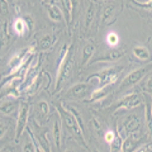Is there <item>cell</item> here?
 <instances>
[{"label": "cell", "mask_w": 152, "mask_h": 152, "mask_svg": "<svg viewBox=\"0 0 152 152\" xmlns=\"http://www.w3.org/2000/svg\"><path fill=\"white\" fill-rule=\"evenodd\" d=\"M72 67H74L72 50L69 46H65L62 51H61V61H60L58 75H57V81H56V91H58L62 88V85L69 80Z\"/></svg>", "instance_id": "1"}, {"label": "cell", "mask_w": 152, "mask_h": 152, "mask_svg": "<svg viewBox=\"0 0 152 152\" xmlns=\"http://www.w3.org/2000/svg\"><path fill=\"white\" fill-rule=\"evenodd\" d=\"M57 112H58V115H60V119L61 122L64 123V126L67 128V129L75 134L77 138L83 142L85 145V138H84V132L83 129L80 128L79 123L76 122V118L74 117V114L71 113L69 109H66L64 104H60L58 108H57Z\"/></svg>", "instance_id": "2"}, {"label": "cell", "mask_w": 152, "mask_h": 152, "mask_svg": "<svg viewBox=\"0 0 152 152\" xmlns=\"http://www.w3.org/2000/svg\"><path fill=\"white\" fill-rule=\"evenodd\" d=\"M150 70H152V64L148 66H145V67H141V69H137L134 71H132L131 74L127 75V77L123 80V83L121 84V89H128V88H132L133 85L141 83L142 80L145 79V76L150 72Z\"/></svg>", "instance_id": "3"}, {"label": "cell", "mask_w": 152, "mask_h": 152, "mask_svg": "<svg viewBox=\"0 0 152 152\" xmlns=\"http://www.w3.org/2000/svg\"><path fill=\"white\" fill-rule=\"evenodd\" d=\"M122 71V67H109L107 70H103L98 74H94L91 77H95L99 80V89H104L108 85L113 84L117 80L118 75Z\"/></svg>", "instance_id": "4"}, {"label": "cell", "mask_w": 152, "mask_h": 152, "mask_svg": "<svg viewBox=\"0 0 152 152\" xmlns=\"http://www.w3.org/2000/svg\"><path fill=\"white\" fill-rule=\"evenodd\" d=\"M91 95V86L89 85V83H80L76 84L71 88L67 93H66V96L70 99H76V100H80V99H85L86 96Z\"/></svg>", "instance_id": "5"}, {"label": "cell", "mask_w": 152, "mask_h": 152, "mask_svg": "<svg viewBox=\"0 0 152 152\" xmlns=\"http://www.w3.org/2000/svg\"><path fill=\"white\" fill-rule=\"evenodd\" d=\"M28 115H29V105L27 103H22L20 108H19L18 113V121H17V141L22 137L23 132L27 128V122H28Z\"/></svg>", "instance_id": "6"}, {"label": "cell", "mask_w": 152, "mask_h": 152, "mask_svg": "<svg viewBox=\"0 0 152 152\" xmlns=\"http://www.w3.org/2000/svg\"><path fill=\"white\" fill-rule=\"evenodd\" d=\"M141 126H142L141 117L137 115V114H132V115L127 117L126 121L123 122V129H124L127 134H133V133L138 132Z\"/></svg>", "instance_id": "7"}, {"label": "cell", "mask_w": 152, "mask_h": 152, "mask_svg": "<svg viewBox=\"0 0 152 152\" xmlns=\"http://www.w3.org/2000/svg\"><path fill=\"white\" fill-rule=\"evenodd\" d=\"M142 103V99L138 94H131L123 98L122 100L117 104V109H134L138 108Z\"/></svg>", "instance_id": "8"}, {"label": "cell", "mask_w": 152, "mask_h": 152, "mask_svg": "<svg viewBox=\"0 0 152 152\" xmlns=\"http://www.w3.org/2000/svg\"><path fill=\"white\" fill-rule=\"evenodd\" d=\"M123 55H124V50H121V48L112 50V51H109L108 53L98 57L94 62H114V61L119 60Z\"/></svg>", "instance_id": "9"}, {"label": "cell", "mask_w": 152, "mask_h": 152, "mask_svg": "<svg viewBox=\"0 0 152 152\" xmlns=\"http://www.w3.org/2000/svg\"><path fill=\"white\" fill-rule=\"evenodd\" d=\"M141 140V137H137L133 134H128L127 138L123 141V146H122V151L123 152H134L138 146V142Z\"/></svg>", "instance_id": "10"}, {"label": "cell", "mask_w": 152, "mask_h": 152, "mask_svg": "<svg viewBox=\"0 0 152 152\" xmlns=\"http://www.w3.org/2000/svg\"><path fill=\"white\" fill-rule=\"evenodd\" d=\"M47 12H48V15L52 20H55V22L64 20V14H62V10L60 9V7L55 5V4H48L47 5Z\"/></svg>", "instance_id": "11"}, {"label": "cell", "mask_w": 152, "mask_h": 152, "mask_svg": "<svg viewBox=\"0 0 152 152\" xmlns=\"http://www.w3.org/2000/svg\"><path fill=\"white\" fill-rule=\"evenodd\" d=\"M28 53H31V48H28V50H23L20 51L19 53L17 55H14L13 58L9 61V67H10L12 70H15L19 65H20L23 62V60H24V56L28 55Z\"/></svg>", "instance_id": "12"}, {"label": "cell", "mask_w": 152, "mask_h": 152, "mask_svg": "<svg viewBox=\"0 0 152 152\" xmlns=\"http://www.w3.org/2000/svg\"><path fill=\"white\" fill-rule=\"evenodd\" d=\"M53 140L57 148H61V141H62V129H61V119H56L53 123Z\"/></svg>", "instance_id": "13"}, {"label": "cell", "mask_w": 152, "mask_h": 152, "mask_svg": "<svg viewBox=\"0 0 152 152\" xmlns=\"http://www.w3.org/2000/svg\"><path fill=\"white\" fill-rule=\"evenodd\" d=\"M38 147H42L43 152H51V142L48 138V132H42L38 137Z\"/></svg>", "instance_id": "14"}, {"label": "cell", "mask_w": 152, "mask_h": 152, "mask_svg": "<svg viewBox=\"0 0 152 152\" xmlns=\"http://www.w3.org/2000/svg\"><path fill=\"white\" fill-rule=\"evenodd\" d=\"M133 56L137 57L141 61H148L150 60V52L143 46H137L133 48Z\"/></svg>", "instance_id": "15"}, {"label": "cell", "mask_w": 152, "mask_h": 152, "mask_svg": "<svg viewBox=\"0 0 152 152\" xmlns=\"http://www.w3.org/2000/svg\"><path fill=\"white\" fill-rule=\"evenodd\" d=\"M28 134H29V137H28V141L23 147V152H38V147H36V140L29 129H28Z\"/></svg>", "instance_id": "16"}, {"label": "cell", "mask_w": 152, "mask_h": 152, "mask_svg": "<svg viewBox=\"0 0 152 152\" xmlns=\"http://www.w3.org/2000/svg\"><path fill=\"white\" fill-rule=\"evenodd\" d=\"M94 51H95V47L91 43H88L85 45L84 50H83V60H81V65L84 66L85 64H88V61L91 58V56L94 55Z\"/></svg>", "instance_id": "17"}, {"label": "cell", "mask_w": 152, "mask_h": 152, "mask_svg": "<svg viewBox=\"0 0 152 152\" xmlns=\"http://www.w3.org/2000/svg\"><path fill=\"white\" fill-rule=\"evenodd\" d=\"M123 137L121 136V132H117L115 133V138L113 140L112 143H109L110 145V151L112 152H119L122 150V146H123Z\"/></svg>", "instance_id": "18"}, {"label": "cell", "mask_w": 152, "mask_h": 152, "mask_svg": "<svg viewBox=\"0 0 152 152\" xmlns=\"http://www.w3.org/2000/svg\"><path fill=\"white\" fill-rule=\"evenodd\" d=\"M95 12H96V9H95V4L90 3V5H89L88 10H86V17H85V26H86V28H89L90 24L93 23L94 17H95Z\"/></svg>", "instance_id": "19"}, {"label": "cell", "mask_w": 152, "mask_h": 152, "mask_svg": "<svg viewBox=\"0 0 152 152\" xmlns=\"http://www.w3.org/2000/svg\"><path fill=\"white\" fill-rule=\"evenodd\" d=\"M52 45H53V37L51 34L43 36L39 39V42H38V46H39L41 50H48V48H51Z\"/></svg>", "instance_id": "20"}, {"label": "cell", "mask_w": 152, "mask_h": 152, "mask_svg": "<svg viewBox=\"0 0 152 152\" xmlns=\"http://www.w3.org/2000/svg\"><path fill=\"white\" fill-rule=\"evenodd\" d=\"M26 20L23 18H17L15 20H14V31H15L17 34L22 36L23 33L26 32Z\"/></svg>", "instance_id": "21"}, {"label": "cell", "mask_w": 152, "mask_h": 152, "mask_svg": "<svg viewBox=\"0 0 152 152\" xmlns=\"http://www.w3.org/2000/svg\"><path fill=\"white\" fill-rule=\"evenodd\" d=\"M114 12H115V4H108V5H105L103 12V22L109 20L113 17Z\"/></svg>", "instance_id": "22"}, {"label": "cell", "mask_w": 152, "mask_h": 152, "mask_svg": "<svg viewBox=\"0 0 152 152\" xmlns=\"http://www.w3.org/2000/svg\"><path fill=\"white\" fill-rule=\"evenodd\" d=\"M14 109H15V103L14 102H5L4 104H1V107H0V112L4 113V114H10L14 112Z\"/></svg>", "instance_id": "23"}, {"label": "cell", "mask_w": 152, "mask_h": 152, "mask_svg": "<svg viewBox=\"0 0 152 152\" xmlns=\"http://www.w3.org/2000/svg\"><path fill=\"white\" fill-rule=\"evenodd\" d=\"M60 3H61V5L64 7V10L65 13H67V15L69 18L71 17V14H72V4H71L70 0H60Z\"/></svg>", "instance_id": "24"}, {"label": "cell", "mask_w": 152, "mask_h": 152, "mask_svg": "<svg viewBox=\"0 0 152 152\" xmlns=\"http://www.w3.org/2000/svg\"><path fill=\"white\" fill-rule=\"evenodd\" d=\"M118 42H119V38H118L115 33H109L107 36V43L109 46H117Z\"/></svg>", "instance_id": "25"}, {"label": "cell", "mask_w": 152, "mask_h": 152, "mask_svg": "<svg viewBox=\"0 0 152 152\" xmlns=\"http://www.w3.org/2000/svg\"><path fill=\"white\" fill-rule=\"evenodd\" d=\"M48 110H50V108H48V104H47L46 102H39L38 103V112L41 113V115L46 117L47 114H48Z\"/></svg>", "instance_id": "26"}, {"label": "cell", "mask_w": 152, "mask_h": 152, "mask_svg": "<svg viewBox=\"0 0 152 152\" xmlns=\"http://www.w3.org/2000/svg\"><path fill=\"white\" fill-rule=\"evenodd\" d=\"M0 13L3 15H7L8 14V3L7 0H0Z\"/></svg>", "instance_id": "27"}, {"label": "cell", "mask_w": 152, "mask_h": 152, "mask_svg": "<svg viewBox=\"0 0 152 152\" xmlns=\"http://www.w3.org/2000/svg\"><path fill=\"white\" fill-rule=\"evenodd\" d=\"M142 89L146 90V91H148V93H152V77H148L146 80L143 86H142Z\"/></svg>", "instance_id": "28"}, {"label": "cell", "mask_w": 152, "mask_h": 152, "mask_svg": "<svg viewBox=\"0 0 152 152\" xmlns=\"http://www.w3.org/2000/svg\"><path fill=\"white\" fill-rule=\"evenodd\" d=\"M133 3H134L136 5L141 7V8H146V9L152 10V0H148V1H146V3H138V1H134V0H133Z\"/></svg>", "instance_id": "29"}, {"label": "cell", "mask_w": 152, "mask_h": 152, "mask_svg": "<svg viewBox=\"0 0 152 152\" xmlns=\"http://www.w3.org/2000/svg\"><path fill=\"white\" fill-rule=\"evenodd\" d=\"M104 138H105V141L108 142V143H112L113 140L115 138V132L114 131H108L105 133V137H104Z\"/></svg>", "instance_id": "30"}, {"label": "cell", "mask_w": 152, "mask_h": 152, "mask_svg": "<svg viewBox=\"0 0 152 152\" xmlns=\"http://www.w3.org/2000/svg\"><path fill=\"white\" fill-rule=\"evenodd\" d=\"M7 129H8V124L4 121H0V138H3L5 136Z\"/></svg>", "instance_id": "31"}, {"label": "cell", "mask_w": 152, "mask_h": 152, "mask_svg": "<svg viewBox=\"0 0 152 152\" xmlns=\"http://www.w3.org/2000/svg\"><path fill=\"white\" fill-rule=\"evenodd\" d=\"M137 152H152V147L151 146H143V147H141Z\"/></svg>", "instance_id": "32"}, {"label": "cell", "mask_w": 152, "mask_h": 152, "mask_svg": "<svg viewBox=\"0 0 152 152\" xmlns=\"http://www.w3.org/2000/svg\"><path fill=\"white\" fill-rule=\"evenodd\" d=\"M70 1H71V4H72V8L76 5V4H77V1H79V0H70Z\"/></svg>", "instance_id": "33"}, {"label": "cell", "mask_w": 152, "mask_h": 152, "mask_svg": "<svg viewBox=\"0 0 152 152\" xmlns=\"http://www.w3.org/2000/svg\"><path fill=\"white\" fill-rule=\"evenodd\" d=\"M66 152H75V151H72V150H69V151H66Z\"/></svg>", "instance_id": "34"}, {"label": "cell", "mask_w": 152, "mask_h": 152, "mask_svg": "<svg viewBox=\"0 0 152 152\" xmlns=\"http://www.w3.org/2000/svg\"><path fill=\"white\" fill-rule=\"evenodd\" d=\"M93 152H99V151H93Z\"/></svg>", "instance_id": "35"}, {"label": "cell", "mask_w": 152, "mask_h": 152, "mask_svg": "<svg viewBox=\"0 0 152 152\" xmlns=\"http://www.w3.org/2000/svg\"><path fill=\"white\" fill-rule=\"evenodd\" d=\"M147 1H148V0H147Z\"/></svg>", "instance_id": "36"}]
</instances>
